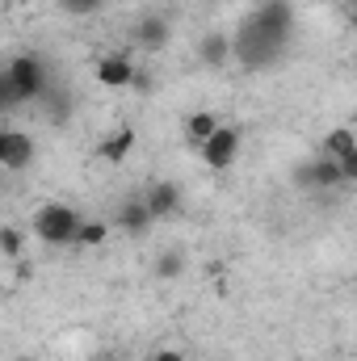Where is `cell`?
Listing matches in <instances>:
<instances>
[{"label": "cell", "mask_w": 357, "mask_h": 361, "mask_svg": "<svg viewBox=\"0 0 357 361\" xmlns=\"http://www.w3.org/2000/svg\"><path fill=\"white\" fill-rule=\"evenodd\" d=\"M231 51H236V42H231L223 30H210V34H202V42H198V59H202L206 68H223V63L231 59Z\"/></svg>", "instance_id": "obj_9"}, {"label": "cell", "mask_w": 357, "mask_h": 361, "mask_svg": "<svg viewBox=\"0 0 357 361\" xmlns=\"http://www.w3.org/2000/svg\"><path fill=\"white\" fill-rule=\"evenodd\" d=\"M131 147H135V126H118V130H109V135L97 143V160L122 164V160L131 156Z\"/></svg>", "instance_id": "obj_7"}, {"label": "cell", "mask_w": 357, "mask_h": 361, "mask_svg": "<svg viewBox=\"0 0 357 361\" xmlns=\"http://www.w3.org/2000/svg\"><path fill=\"white\" fill-rule=\"evenodd\" d=\"M4 76H8V85H13V92H17L21 105H25V101H38V97L47 92V68H42L38 55H17V59L4 68Z\"/></svg>", "instance_id": "obj_2"}, {"label": "cell", "mask_w": 357, "mask_h": 361, "mask_svg": "<svg viewBox=\"0 0 357 361\" xmlns=\"http://www.w3.org/2000/svg\"><path fill=\"white\" fill-rule=\"evenodd\" d=\"M169 38H173V21H169L164 13H147V17L135 25V42H139L143 51H164Z\"/></svg>", "instance_id": "obj_6"}, {"label": "cell", "mask_w": 357, "mask_h": 361, "mask_svg": "<svg viewBox=\"0 0 357 361\" xmlns=\"http://www.w3.org/2000/svg\"><path fill=\"white\" fill-rule=\"evenodd\" d=\"M0 257L4 261H21L25 257V231L21 227H13V223L0 227Z\"/></svg>", "instance_id": "obj_15"}, {"label": "cell", "mask_w": 357, "mask_h": 361, "mask_svg": "<svg viewBox=\"0 0 357 361\" xmlns=\"http://www.w3.org/2000/svg\"><path fill=\"white\" fill-rule=\"evenodd\" d=\"M349 152H357L353 126H332V130L324 135V152H320V156H328V160H341V156H349Z\"/></svg>", "instance_id": "obj_13"}, {"label": "cell", "mask_w": 357, "mask_h": 361, "mask_svg": "<svg viewBox=\"0 0 357 361\" xmlns=\"http://www.w3.org/2000/svg\"><path fill=\"white\" fill-rule=\"evenodd\" d=\"M34 152H38L34 135H25V130H8V152H4V164H0V169L21 173V169H30V164H34Z\"/></svg>", "instance_id": "obj_8"}, {"label": "cell", "mask_w": 357, "mask_h": 361, "mask_svg": "<svg viewBox=\"0 0 357 361\" xmlns=\"http://www.w3.org/2000/svg\"><path fill=\"white\" fill-rule=\"evenodd\" d=\"M105 240H109V227H105V223L80 219V227H76V235H72V248H101Z\"/></svg>", "instance_id": "obj_14"}, {"label": "cell", "mask_w": 357, "mask_h": 361, "mask_svg": "<svg viewBox=\"0 0 357 361\" xmlns=\"http://www.w3.org/2000/svg\"><path fill=\"white\" fill-rule=\"evenodd\" d=\"M143 206H147L152 219H177L181 214V185L177 180H156L143 193Z\"/></svg>", "instance_id": "obj_5"}, {"label": "cell", "mask_w": 357, "mask_h": 361, "mask_svg": "<svg viewBox=\"0 0 357 361\" xmlns=\"http://www.w3.org/2000/svg\"><path fill=\"white\" fill-rule=\"evenodd\" d=\"M152 361H189L185 353H177V349H156V357Z\"/></svg>", "instance_id": "obj_19"}, {"label": "cell", "mask_w": 357, "mask_h": 361, "mask_svg": "<svg viewBox=\"0 0 357 361\" xmlns=\"http://www.w3.org/2000/svg\"><path fill=\"white\" fill-rule=\"evenodd\" d=\"M240 147H244L240 130H236V126H219V130H214V135L198 147V156H202V164H206V169L227 173V169L240 160Z\"/></svg>", "instance_id": "obj_3"}, {"label": "cell", "mask_w": 357, "mask_h": 361, "mask_svg": "<svg viewBox=\"0 0 357 361\" xmlns=\"http://www.w3.org/2000/svg\"><path fill=\"white\" fill-rule=\"evenodd\" d=\"M219 126H223V122H219L214 109H193V114L185 118V139H189V147H202Z\"/></svg>", "instance_id": "obj_12"}, {"label": "cell", "mask_w": 357, "mask_h": 361, "mask_svg": "<svg viewBox=\"0 0 357 361\" xmlns=\"http://www.w3.org/2000/svg\"><path fill=\"white\" fill-rule=\"evenodd\" d=\"M181 269H185V257H181V252H164V257L156 261V281H177Z\"/></svg>", "instance_id": "obj_16"}, {"label": "cell", "mask_w": 357, "mask_h": 361, "mask_svg": "<svg viewBox=\"0 0 357 361\" xmlns=\"http://www.w3.org/2000/svg\"><path fill=\"white\" fill-rule=\"evenodd\" d=\"M59 4H63V8H68L72 17H85V13H97V8H101L105 0H59Z\"/></svg>", "instance_id": "obj_17"}, {"label": "cell", "mask_w": 357, "mask_h": 361, "mask_svg": "<svg viewBox=\"0 0 357 361\" xmlns=\"http://www.w3.org/2000/svg\"><path fill=\"white\" fill-rule=\"evenodd\" d=\"M21 101H17V92H13V85H8V76L0 72V114H8V109H17Z\"/></svg>", "instance_id": "obj_18"}, {"label": "cell", "mask_w": 357, "mask_h": 361, "mask_svg": "<svg viewBox=\"0 0 357 361\" xmlns=\"http://www.w3.org/2000/svg\"><path fill=\"white\" fill-rule=\"evenodd\" d=\"M4 152H8V130H0V164H4Z\"/></svg>", "instance_id": "obj_20"}, {"label": "cell", "mask_w": 357, "mask_h": 361, "mask_svg": "<svg viewBox=\"0 0 357 361\" xmlns=\"http://www.w3.org/2000/svg\"><path fill=\"white\" fill-rule=\"evenodd\" d=\"M80 219L85 214L76 206H68V202H42L34 210V235L42 244H51V248H72V235H76Z\"/></svg>", "instance_id": "obj_1"}, {"label": "cell", "mask_w": 357, "mask_h": 361, "mask_svg": "<svg viewBox=\"0 0 357 361\" xmlns=\"http://www.w3.org/2000/svg\"><path fill=\"white\" fill-rule=\"evenodd\" d=\"M152 214H147V206H143V197H131V202H122V210H118V227L126 231V235H147L152 231Z\"/></svg>", "instance_id": "obj_11"}, {"label": "cell", "mask_w": 357, "mask_h": 361, "mask_svg": "<svg viewBox=\"0 0 357 361\" xmlns=\"http://www.w3.org/2000/svg\"><path fill=\"white\" fill-rule=\"evenodd\" d=\"M135 76H139V68H135V59L122 55V51L101 55L97 68H92V80H97L101 89H135Z\"/></svg>", "instance_id": "obj_4"}, {"label": "cell", "mask_w": 357, "mask_h": 361, "mask_svg": "<svg viewBox=\"0 0 357 361\" xmlns=\"http://www.w3.org/2000/svg\"><path fill=\"white\" fill-rule=\"evenodd\" d=\"M298 185H315V189H337V185H345V180H341V169H337V160L320 156V160H311L307 169H298Z\"/></svg>", "instance_id": "obj_10"}]
</instances>
